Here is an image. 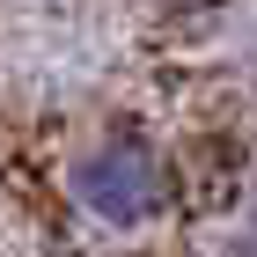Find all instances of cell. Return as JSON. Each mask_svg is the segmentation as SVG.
I'll return each instance as SVG.
<instances>
[{
	"mask_svg": "<svg viewBox=\"0 0 257 257\" xmlns=\"http://www.w3.org/2000/svg\"><path fill=\"white\" fill-rule=\"evenodd\" d=\"M228 250H235V257H257V191L242 198V213H235V235H228Z\"/></svg>",
	"mask_w": 257,
	"mask_h": 257,
	"instance_id": "obj_2",
	"label": "cell"
},
{
	"mask_svg": "<svg viewBox=\"0 0 257 257\" xmlns=\"http://www.w3.org/2000/svg\"><path fill=\"white\" fill-rule=\"evenodd\" d=\"M59 191L74 206V220H88L103 235H147V228H162L177 213L184 177H177V162H169L162 140L118 125V133H96L66 155Z\"/></svg>",
	"mask_w": 257,
	"mask_h": 257,
	"instance_id": "obj_1",
	"label": "cell"
}]
</instances>
